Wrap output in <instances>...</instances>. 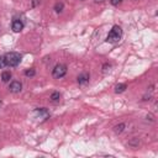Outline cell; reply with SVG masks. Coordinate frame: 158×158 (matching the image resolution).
Returning <instances> with one entry per match:
<instances>
[{
  "label": "cell",
  "instance_id": "cell-3",
  "mask_svg": "<svg viewBox=\"0 0 158 158\" xmlns=\"http://www.w3.org/2000/svg\"><path fill=\"white\" fill-rule=\"evenodd\" d=\"M67 70H68V69H67V65L59 63V64H57V65L53 68L52 75H53V78H56V79H60V78H63V77L67 74Z\"/></svg>",
  "mask_w": 158,
  "mask_h": 158
},
{
  "label": "cell",
  "instance_id": "cell-7",
  "mask_svg": "<svg viewBox=\"0 0 158 158\" xmlns=\"http://www.w3.org/2000/svg\"><path fill=\"white\" fill-rule=\"evenodd\" d=\"M89 79H90L89 73H81V74L78 77V84H79V85H85V84L89 83Z\"/></svg>",
  "mask_w": 158,
  "mask_h": 158
},
{
  "label": "cell",
  "instance_id": "cell-14",
  "mask_svg": "<svg viewBox=\"0 0 158 158\" xmlns=\"http://www.w3.org/2000/svg\"><path fill=\"white\" fill-rule=\"evenodd\" d=\"M5 67H6V64H5V60H4V56H1L0 57V69H2Z\"/></svg>",
  "mask_w": 158,
  "mask_h": 158
},
{
  "label": "cell",
  "instance_id": "cell-10",
  "mask_svg": "<svg viewBox=\"0 0 158 158\" xmlns=\"http://www.w3.org/2000/svg\"><path fill=\"white\" fill-rule=\"evenodd\" d=\"M126 84H117L116 86H115V93L116 94H120V93H123L125 90H126Z\"/></svg>",
  "mask_w": 158,
  "mask_h": 158
},
{
  "label": "cell",
  "instance_id": "cell-8",
  "mask_svg": "<svg viewBox=\"0 0 158 158\" xmlns=\"http://www.w3.org/2000/svg\"><path fill=\"white\" fill-rule=\"evenodd\" d=\"M51 101L52 102H54V104H57V102H59V100H60V94L58 93V91H54V93H52L51 94Z\"/></svg>",
  "mask_w": 158,
  "mask_h": 158
},
{
  "label": "cell",
  "instance_id": "cell-4",
  "mask_svg": "<svg viewBox=\"0 0 158 158\" xmlns=\"http://www.w3.org/2000/svg\"><path fill=\"white\" fill-rule=\"evenodd\" d=\"M33 114H35L36 117H40V118H42V120H47V118L49 117V112H48L47 109H44V107H38V109H36Z\"/></svg>",
  "mask_w": 158,
  "mask_h": 158
},
{
  "label": "cell",
  "instance_id": "cell-2",
  "mask_svg": "<svg viewBox=\"0 0 158 158\" xmlns=\"http://www.w3.org/2000/svg\"><path fill=\"white\" fill-rule=\"evenodd\" d=\"M121 37H122V30H121V27H120V26L115 25V26H112V28L110 30V32H109V35H107L106 41H107L109 43L115 44V43L120 42Z\"/></svg>",
  "mask_w": 158,
  "mask_h": 158
},
{
  "label": "cell",
  "instance_id": "cell-6",
  "mask_svg": "<svg viewBox=\"0 0 158 158\" xmlns=\"http://www.w3.org/2000/svg\"><path fill=\"white\" fill-rule=\"evenodd\" d=\"M9 90L11 91V93H14V94H16V93H20L21 90H22V84L20 83V81H11L10 83V85H9Z\"/></svg>",
  "mask_w": 158,
  "mask_h": 158
},
{
  "label": "cell",
  "instance_id": "cell-16",
  "mask_svg": "<svg viewBox=\"0 0 158 158\" xmlns=\"http://www.w3.org/2000/svg\"><path fill=\"white\" fill-rule=\"evenodd\" d=\"M40 2V0H32V6H36Z\"/></svg>",
  "mask_w": 158,
  "mask_h": 158
},
{
  "label": "cell",
  "instance_id": "cell-11",
  "mask_svg": "<svg viewBox=\"0 0 158 158\" xmlns=\"http://www.w3.org/2000/svg\"><path fill=\"white\" fill-rule=\"evenodd\" d=\"M63 7H64L63 2H57V4L54 5V11H56L57 14H59V12H62V11H63Z\"/></svg>",
  "mask_w": 158,
  "mask_h": 158
},
{
  "label": "cell",
  "instance_id": "cell-17",
  "mask_svg": "<svg viewBox=\"0 0 158 158\" xmlns=\"http://www.w3.org/2000/svg\"><path fill=\"white\" fill-rule=\"evenodd\" d=\"M102 1H105V0H95V2H102Z\"/></svg>",
  "mask_w": 158,
  "mask_h": 158
},
{
  "label": "cell",
  "instance_id": "cell-5",
  "mask_svg": "<svg viewBox=\"0 0 158 158\" xmlns=\"http://www.w3.org/2000/svg\"><path fill=\"white\" fill-rule=\"evenodd\" d=\"M23 26H25V25H23L22 20H20V19H15V20L12 21V23H11V28H12L14 32H20V31H22Z\"/></svg>",
  "mask_w": 158,
  "mask_h": 158
},
{
  "label": "cell",
  "instance_id": "cell-12",
  "mask_svg": "<svg viewBox=\"0 0 158 158\" xmlns=\"http://www.w3.org/2000/svg\"><path fill=\"white\" fill-rule=\"evenodd\" d=\"M123 128H125V123H120V125L115 126L114 131H115V133H121V132L123 131Z\"/></svg>",
  "mask_w": 158,
  "mask_h": 158
},
{
  "label": "cell",
  "instance_id": "cell-9",
  "mask_svg": "<svg viewBox=\"0 0 158 158\" xmlns=\"http://www.w3.org/2000/svg\"><path fill=\"white\" fill-rule=\"evenodd\" d=\"M10 79H11V73L10 72H2L1 73V80L4 83H7Z\"/></svg>",
  "mask_w": 158,
  "mask_h": 158
},
{
  "label": "cell",
  "instance_id": "cell-15",
  "mask_svg": "<svg viewBox=\"0 0 158 158\" xmlns=\"http://www.w3.org/2000/svg\"><path fill=\"white\" fill-rule=\"evenodd\" d=\"M110 2H111V5H114V6H118V5L122 2V0H110Z\"/></svg>",
  "mask_w": 158,
  "mask_h": 158
},
{
  "label": "cell",
  "instance_id": "cell-18",
  "mask_svg": "<svg viewBox=\"0 0 158 158\" xmlns=\"http://www.w3.org/2000/svg\"><path fill=\"white\" fill-rule=\"evenodd\" d=\"M0 107H1V101H0Z\"/></svg>",
  "mask_w": 158,
  "mask_h": 158
},
{
  "label": "cell",
  "instance_id": "cell-1",
  "mask_svg": "<svg viewBox=\"0 0 158 158\" xmlns=\"http://www.w3.org/2000/svg\"><path fill=\"white\" fill-rule=\"evenodd\" d=\"M22 59V56L17 52H7L4 54V60L6 67H17Z\"/></svg>",
  "mask_w": 158,
  "mask_h": 158
},
{
  "label": "cell",
  "instance_id": "cell-13",
  "mask_svg": "<svg viewBox=\"0 0 158 158\" xmlns=\"http://www.w3.org/2000/svg\"><path fill=\"white\" fill-rule=\"evenodd\" d=\"M35 74H36V72H35L33 68H30V69H27V70L25 72V75H26V77H33Z\"/></svg>",
  "mask_w": 158,
  "mask_h": 158
}]
</instances>
